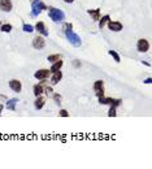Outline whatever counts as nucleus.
Returning a JSON list of instances; mask_svg holds the SVG:
<instances>
[{
	"label": "nucleus",
	"instance_id": "f257e3e1",
	"mask_svg": "<svg viewBox=\"0 0 152 169\" xmlns=\"http://www.w3.org/2000/svg\"><path fill=\"white\" fill-rule=\"evenodd\" d=\"M48 9V7L42 1V0H33L31 1V16L33 17H38L42 13V11Z\"/></svg>",
	"mask_w": 152,
	"mask_h": 169
},
{
	"label": "nucleus",
	"instance_id": "f03ea898",
	"mask_svg": "<svg viewBox=\"0 0 152 169\" xmlns=\"http://www.w3.org/2000/svg\"><path fill=\"white\" fill-rule=\"evenodd\" d=\"M48 13H49V18L55 22H60L65 18V13H64L61 9L53 8V7H49L48 8Z\"/></svg>",
	"mask_w": 152,
	"mask_h": 169
},
{
	"label": "nucleus",
	"instance_id": "7ed1b4c3",
	"mask_svg": "<svg viewBox=\"0 0 152 169\" xmlns=\"http://www.w3.org/2000/svg\"><path fill=\"white\" fill-rule=\"evenodd\" d=\"M65 37H66V39H68L69 42H70V44L72 46H74V47H81V44H82V39H81V37L78 35V34H76L73 30H68V31H65Z\"/></svg>",
	"mask_w": 152,
	"mask_h": 169
},
{
	"label": "nucleus",
	"instance_id": "20e7f679",
	"mask_svg": "<svg viewBox=\"0 0 152 169\" xmlns=\"http://www.w3.org/2000/svg\"><path fill=\"white\" fill-rule=\"evenodd\" d=\"M99 99V103L100 104H104V105H113V107H118L121 105L122 100L121 99H114V98H107V96H101V98H98Z\"/></svg>",
	"mask_w": 152,
	"mask_h": 169
},
{
	"label": "nucleus",
	"instance_id": "39448f33",
	"mask_svg": "<svg viewBox=\"0 0 152 169\" xmlns=\"http://www.w3.org/2000/svg\"><path fill=\"white\" fill-rule=\"evenodd\" d=\"M44 46H46V39H44L43 35L38 34V35L33 39V47L35 49H42V48H44Z\"/></svg>",
	"mask_w": 152,
	"mask_h": 169
},
{
	"label": "nucleus",
	"instance_id": "423d86ee",
	"mask_svg": "<svg viewBox=\"0 0 152 169\" xmlns=\"http://www.w3.org/2000/svg\"><path fill=\"white\" fill-rule=\"evenodd\" d=\"M107 26H108V29L111 31H114V33H118V31L122 30V24L120 21H112V20H108V22H107Z\"/></svg>",
	"mask_w": 152,
	"mask_h": 169
},
{
	"label": "nucleus",
	"instance_id": "0eeeda50",
	"mask_svg": "<svg viewBox=\"0 0 152 169\" xmlns=\"http://www.w3.org/2000/svg\"><path fill=\"white\" fill-rule=\"evenodd\" d=\"M136 49H138V52H142V53H144V52H147L149 49V43L147 39L142 38L138 41V43H136Z\"/></svg>",
	"mask_w": 152,
	"mask_h": 169
},
{
	"label": "nucleus",
	"instance_id": "6e6552de",
	"mask_svg": "<svg viewBox=\"0 0 152 169\" xmlns=\"http://www.w3.org/2000/svg\"><path fill=\"white\" fill-rule=\"evenodd\" d=\"M34 30L38 31V34H41V35H43V37H47V35H48V31H47L46 25H44V22H42V21H38V22H36L35 26H34Z\"/></svg>",
	"mask_w": 152,
	"mask_h": 169
},
{
	"label": "nucleus",
	"instance_id": "1a4fd4ad",
	"mask_svg": "<svg viewBox=\"0 0 152 169\" xmlns=\"http://www.w3.org/2000/svg\"><path fill=\"white\" fill-rule=\"evenodd\" d=\"M49 74H51L49 69H39V70L35 72L34 77H35L36 79H39V81H43V79H47V78H48Z\"/></svg>",
	"mask_w": 152,
	"mask_h": 169
},
{
	"label": "nucleus",
	"instance_id": "9d476101",
	"mask_svg": "<svg viewBox=\"0 0 152 169\" xmlns=\"http://www.w3.org/2000/svg\"><path fill=\"white\" fill-rule=\"evenodd\" d=\"M0 9L3 12H11L13 9L12 0H0Z\"/></svg>",
	"mask_w": 152,
	"mask_h": 169
},
{
	"label": "nucleus",
	"instance_id": "9b49d317",
	"mask_svg": "<svg viewBox=\"0 0 152 169\" xmlns=\"http://www.w3.org/2000/svg\"><path fill=\"white\" fill-rule=\"evenodd\" d=\"M9 87H11L14 93H21L22 83L18 81V79H11V81H9Z\"/></svg>",
	"mask_w": 152,
	"mask_h": 169
},
{
	"label": "nucleus",
	"instance_id": "f8f14e48",
	"mask_svg": "<svg viewBox=\"0 0 152 169\" xmlns=\"http://www.w3.org/2000/svg\"><path fill=\"white\" fill-rule=\"evenodd\" d=\"M44 104H46V98H44L43 95H39L36 96L35 101H34V107H35V109H42L44 107Z\"/></svg>",
	"mask_w": 152,
	"mask_h": 169
},
{
	"label": "nucleus",
	"instance_id": "ddd939ff",
	"mask_svg": "<svg viewBox=\"0 0 152 169\" xmlns=\"http://www.w3.org/2000/svg\"><path fill=\"white\" fill-rule=\"evenodd\" d=\"M61 79H63V72L61 70H57V72H53V73H52V76H51L52 84H57Z\"/></svg>",
	"mask_w": 152,
	"mask_h": 169
},
{
	"label": "nucleus",
	"instance_id": "4468645a",
	"mask_svg": "<svg viewBox=\"0 0 152 169\" xmlns=\"http://www.w3.org/2000/svg\"><path fill=\"white\" fill-rule=\"evenodd\" d=\"M17 103H18V99L17 98H12V99H7V109H9V111H16V105Z\"/></svg>",
	"mask_w": 152,
	"mask_h": 169
},
{
	"label": "nucleus",
	"instance_id": "2eb2a0df",
	"mask_svg": "<svg viewBox=\"0 0 152 169\" xmlns=\"http://www.w3.org/2000/svg\"><path fill=\"white\" fill-rule=\"evenodd\" d=\"M33 93L35 96H39V95H43L44 94V86L42 82H39V83H36L35 86L33 87Z\"/></svg>",
	"mask_w": 152,
	"mask_h": 169
},
{
	"label": "nucleus",
	"instance_id": "dca6fc26",
	"mask_svg": "<svg viewBox=\"0 0 152 169\" xmlns=\"http://www.w3.org/2000/svg\"><path fill=\"white\" fill-rule=\"evenodd\" d=\"M63 65H64V61H63V60L55 61V63H52L51 68H49V72H51V73H53V72L61 70V68H63Z\"/></svg>",
	"mask_w": 152,
	"mask_h": 169
},
{
	"label": "nucleus",
	"instance_id": "f3484780",
	"mask_svg": "<svg viewBox=\"0 0 152 169\" xmlns=\"http://www.w3.org/2000/svg\"><path fill=\"white\" fill-rule=\"evenodd\" d=\"M87 13L93 17L94 21H99L100 18V9L96 8V9H87Z\"/></svg>",
	"mask_w": 152,
	"mask_h": 169
},
{
	"label": "nucleus",
	"instance_id": "a211bd4d",
	"mask_svg": "<svg viewBox=\"0 0 152 169\" xmlns=\"http://www.w3.org/2000/svg\"><path fill=\"white\" fill-rule=\"evenodd\" d=\"M108 20H111V17H109V14H104V16H101L100 18H99V29H103L104 26L107 25V22H108Z\"/></svg>",
	"mask_w": 152,
	"mask_h": 169
},
{
	"label": "nucleus",
	"instance_id": "6ab92c4d",
	"mask_svg": "<svg viewBox=\"0 0 152 169\" xmlns=\"http://www.w3.org/2000/svg\"><path fill=\"white\" fill-rule=\"evenodd\" d=\"M48 63H55V61H59V60H63V56L59 53H53V55H49L48 57H47Z\"/></svg>",
	"mask_w": 152,
	"mask_h": 169
},
{
	"label": "nucleus",
	"instance_id": "aec40b11",
	"mask_svg": "<svg viewBox=\"0 0 152 169\" xmlns=\"http://www.w3.org/2000/svg\"><path fill=\"white\" fill-rule=\"evenodd\" d=\"M94 91H98V90H101V89H104V81H101V79H98V81L94 82V86H93Z\"/></svg>",
	"mask_w": 152,
	"mask_h": 169
},
{
	"label": "nucleus",
	"instance_id": "412c9836",
	"mask_svg": "<svg viewBox=\"0 0 152 169\" xmlns=\"http://www.w3.org/2000/svg\"><path fill=\"white\" fill-rule=\"evenodd\" d=\"M12 25L11 24H1V27H0V31H4V33H11L12 31Z\"/></svg>",
	"mask_w": 152,
	"mask_h": 169
},
{
	"label": "nucleus",
	"instance_id": "4be33fe9",
	"mask_svg": "<svg viewBox=\"0 0 152 169\" xmlns=\"http://www.w3.org/2000/svg\"><path fill=\"white\" fill-rule=\"evenodd\" d=\"M22 30H24L25 33H33V31H35V30H34L33 25H29V24H24V25H22Z\"/></svg>",
	"mask_w": 152,
	"mask_h": 169
},
{
	"label": "nucleus",
	"instance_id": "5701e85b",
	"mask_svg": "<svg viewBox=\"0 0 152 169\" xmlns=\"http://www.w3.org/2000/svg\"><path fill=\"white\" fill-rule=\"evenodd\" d=\"M109 55H111L112 57L114 59V61H116V63H120V61H121V57H120V55L117 53L116 51H113V49H111V51H109Z\"/></svg>",
	"mask_w": 152,
	"mask_h": 169
},
{
	"label": "nucleus",
	"instance_id": "b1692460",
	"mask_svg": "<svg viewBox=\"0 0 152 169\" xmlns=\"http://www.w3.org/2000/svg\"><path fill=\"white\" fill-rule=\"evenodd\" d=\"M116 116H117V109H116V107L111 105V108H109V111H108V117H116Z\"/></svg>",
	"mask_w": 152,
	"mask_h": 169
},
{
	"label": "nucleus",
	"instance_id": "393cba45",
	"mask_svg": "<svg viewBox=\"0 0 152 169\" xmlns=\"http://www.w3.org/2000/svg\"><path fill=\"white\" fill-rule=\"evenodd\" d=\"M63 30H64V33L68 30H73V25H72L70 22H65V24L63 25Z\"/></svg>",
	"mask_w": 152,
	"mask_h": 169
},
{
	"label": "nucleus",
	"instance_id": "a878e982",
	"mask_svg": "<svg viewBox=\"0 0 152 169\" xmlns=\"http://www.w3.org/2000/svg\"><path fill=\"white\" fill-rule=\"evenodd\" d=\"M52 98H53V100H55V103H56V104L61 103V95H60V94L53 93V94H52Z\"/></svg>",
	"mask_w": 152,
	"mask_h": 169
},
{
	"label": "nucleus",
	"instance_id": "bb28decb",
	"mask_svg": "<svg viewBox=\"0 0 152 169\" xmlns=\"http://www.w3.org/2000/svg\"><path fill=\"white\" fill-rule=\"evenodd\" d=\"M59 116H61V117H69V112L66 111V109H60Z\"/></svg>",
	"mask_w": 152,
	"mask_h": 169
},
{
	"label": "nucleus",
	"instance_id": "cd10ccee",
	"mask_svg": "<svg viewBox=\"0 0 152 169\" xmlns=\"http://www.w3.org/2000/svg\"><path fill=\"white\" fill-rule=\"evenodd\" d=\"M72 64H73V66H74V68H77V69L81 68V61H79V60H73V61H72Z\"/></svg>",
	"mask_w": 152,
	"mask_h": 169
},
{
	"label": "nucleus",
	"instance_id": "c85d7f7f",
	"mask_svg": "<svg viewBox=\"0 0 152 169\" xmlns=\"http://www.w3.org/2000/svg\"><path fill=\"white\" fill-rule=\"evenodd\" d=\"M95 94H96V96H98V98H101V96H104V89L95 91Z\"/></svg>",
	"mask_w": 152,
	"mask_h": 169
},
{
	"label": "nucleus",
	"instance_id": "c756f323",
	"mask_svg": "<svg viewBox=\"0 0 152 169\" xmlns=\"http://www.w3.org/2000/svg\"><path fill=\"white\" fill-rule=\"evenodd\" d=\"M144 83H146V84H149V83H151V82H152V79L151 78H147V79H144Z\"/></svg>",
	"mask_w": 152,
	"mask_h": 169
},
{
	"label": "nucleus",
	"instance_id": "7c9ffc66",
	"mask_svg": "<svg viewBox=\"0 0 152 169\" xmlns=\"http://www.w3.org/2000/svg\"><path fill=\"white\" fill-rule=\"evenodd\" d=\"M3 109H4V104H0V116L3 115Z\"/></svg>",
	"mask_w": 152,
	"mask_h": 169
},
{
	"label": "nucleus",
	"instance_id": "2f4dec72",
	"mask_svg": "<svg viewBox=\"0 0 152 169\" xmlns=\"http://www.w3.org/2000/svg\"><path fill=\"white\" fill-rule=\"evenodd\" d=\"M64 1H65V3H68V4H70V3H73L74 0H64Z\"/></svg>",
	"mask_w": 152,
	"mask_h": 169
},
{
	"label": "nucleus",
	"instance_id": "473e14b6",
	"mask_svg": "<svg viewBox=\"0 0 152 169\" xmlns=\"http://www.w3.org/2000/svg\"><path fill=\"white\" fill-rule=\"evenodd\" d=\"M142 63H143L144 65H147V66H151V64H149V63H147V61H142Z\"/></svg>",
	"mask_w": 152,
	"mask_h": 169
},
{
	"label": "nucleus",
	"instance_id": "72a5a7b5",
	"mask_svg": "<svg viewBox=\"0 0 152 169\" xmlns=\"http://www.w3.org/2000/svg\"><path fill=\"white\" fill-rule=\"evenodd\" d=\"M0 27H1V22H0Z\"/></svg>",
	"mask_w": 152,
	"mask_h": 169
},
{
	"label": "nucleus",
	"instance_id": "f704fd0d",
	"mask_svg": "<svg viewBox=\"0 0 152 169\" xmlns=\"http://www.w3.org/2000/svg\"><path fill=\"white\" fill-rule=\"evenodd\" d=\"M30 1H33V0H30Z\"/></svg>",
	"mask_w": 152,
	"mask_h": 169
}]
</instances>
